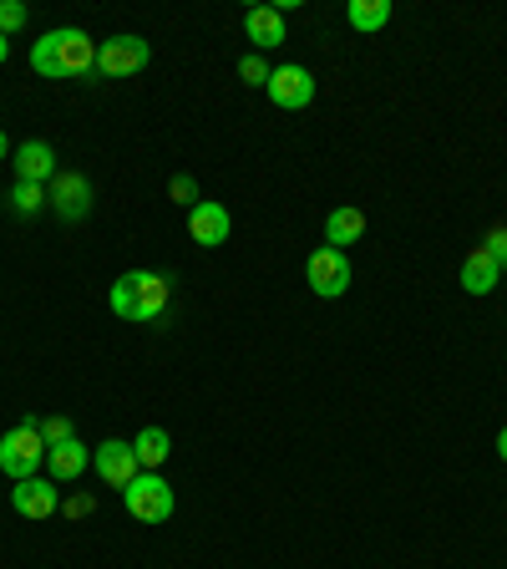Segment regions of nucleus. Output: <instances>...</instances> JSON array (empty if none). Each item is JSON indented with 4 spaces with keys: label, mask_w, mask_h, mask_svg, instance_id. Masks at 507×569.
Here are the masks:
<instances>
[{
    "label": "nucleus",
    "mask_w": 507,
    "mask_h": 569,
    "mask_svg": "<svg viewBox=\"0 0 507 569\" xmlns=\"http://www.w3.org/2000/svg\"><path fill=\"white\" fill-rule=\"evenodd\" d=\"M31 71L51 82H82L97 77V41L77 26H57L31 47Z\"/></svg>",
    "instance_id": "f257e3e1"
},
{
    "label": "nucleus",
    "mask_w": 507,
    "mask_h": 569,
    "mask_svg": "<svg viewBox=\"0 0 507 569\" xmlns=\"http://www.w3.org/2000/svg\"><path fill=\"white\" fill-rule=\"evenodd\" d=\"M168 300H173V280L158 270H128L112 280V290H107V306H112V316L118 320H158L168 310Z\"/></svg>",
    "instance_id": "f03ea898"
},
{
    "label": "nucleus",
    "mask_w": 507,
    "mask_h": 569,
    "mask_svg": "<svg viewBox=\"0 0 507 569\" xmlns=\"http://www.w3.org/2000/svg\"><path fill=\"white\" fill-rule=\"evenodd\" d=\"M41 417H21V422L0 438V473L21 483V478H36L47 468V442H41Z\"/></svg>",
    "instance_id": "7ed1b4c3"
},
{
    "label": "nucleus",
    "mask_w": 507,
    "mask_h": 569,
    "mask_svg": "<svg viewBox=\"0 0 507 569\" xmlns=\"http://www.w3.org/2000/svg\"><path fill=\"white\" fill-rule=\"evenodd\" d=\"M122 503H128V513L138 523H168L173 519V483H168L163 473H138L128 488H122Z\"/></svg>",
    "instance_id": "20e7f679"
},
{
    "label": "nucleus",
    "mask_w": 507,
    "mask_h": 569,
    "mask_svg": "<svg viewBox=\"0 0 507 569\" xmlns=\"http://www.w3.org/2000/svg\"><path fill=\"white\" fill-rule=\"evenodd\" d=\"M153 61V47L142 36H107L97 41V77H138L142 67Z\"/></svg>",
    "instance_id": "39448f33"
},
{
    "label": "nucleus",
    "mask_w": 507,
    "mask_h": 569,
    "mask_svg": "<svg viewBox=\"0 0 507 569\" xmlns=\"http://www.w3.org/2000/svg\"><path fill=\"white\" fill-rule=\"evenodd\" d=\"M305 284L320 300H341L345 290H351V260H345V249L320 244L305 260Z\"/></svg>",
    "instance_id": "423d86ee"
},
{
    "label": "nucleus",
    "mask_w": 507,
    "mask_h": 569,
    "mask_svg": "<svg viewBox=\"0 0 507 569\" xmlns=\"http://www.w3.org/2000/svg\"><path fill=\"white\" fill-rule=\"evenodd\" d=\"M47 203H51V213H57L61 224H82L87 213H92V178H87V173H71V168H61V173L51 178Z\"/></svg>",
    "instance_id": "0eeeda50"
},
{
    "label": "nucleus",
    "mask_w": 507,
    "mask_h": 569,
    "mask_svg": "<svg viewBox=\"0 0 507 569\" xmlns=\"http://www.w3.org/2000/svg\"><path fill=\"white\" fill-rule=\"evenodd\" d=\"M92 468H97V478H102L107 488H128L132 478L142 473V468H138V452H132L128 438L97 442V448H92Z\"/></svg>",
    "instance_id": "6e6552de"
},
{
    "label": "nucleus",
    "mask_w": 507,
    "mask_h": 569,
    "mask_svg": "<svg viewBox=\"0 0 507 569\" xmlns=\"http://www.w3.org/2000/svg\"><path fill=\"white\" fill-rule=\"evenodd\" d=\"M270 102L274 107H284V112H300V107H310L315 102V71L310 67H274V77H270Z\"/></svg>",
    "instance_id": "1a4fd4ad"
},
{
    "label": "nucleus",
    "mask_w": 507,
    "mask_h": 569,
    "mask_svg": "<svg viewBox=\"0 0 507 569\" xmlns=\"http://www.w3.org/2000/svg\"><path fill=\"white\" fill-rule=\"evenodd\" d=\"M229 234H234V213H229L224 203L203 199V203H193L189 209V239L193 244L219 249V244H229Z\"/></svg>",
    "instance_id": "9d476101"
},
{
    "label": "nucleus",
    "mask_w": 507,
    "mask_h": 569,
    "mask_svg": "<svg viewBox=\"0 0 507 569\" xmlns=\"http://www.w3.org/2000/svg\"><path fill=\"white\" fill-rule=\"evenodd\" d=\"M11 168H16V183H41V189H47L51 178L61 173V168H57V148H51V142H41V138L21 142V148L11 153Z\"/></svg>",
    "instance_id": "9b49d317"
},
{
    "label": "nucleus",
    "mask_w": 507,
    "mask_h": 569,
    "mask_svg": "<svg viewBox=\"0 0 507 569\" xmlns=\"http://www.w3.org/2000/svg\"><path fill=\"white\" fill-rule=\"evenodd\" d=\"M11 509L21 513V519H51V513H61V493L51 488V478H21V483L11 488Z\"/></svg>",
    "instance_id": "f8f14e48"
},
{
    "label": "nucleus",
    "mask_w": 507,
    "mask_h": 569,
    "mask_svg": "<svg viewBox=\"0 0 507 569\" xmlns=\"http://www.w3.org/2000/svg\"><path fill=\"white\" fill-rule=\"evenodd\" d=\"M47 468H51V483H77L92 468V448L82 438H67L57 448H47Z\"/></svg>",
    "instance_id": "ddd939ff"
},
{
    "label": "nucleus",
    "mask_w": 507,
    "mask_h": 569,
    "mask_svg": "<svg viewBox=\"0 0 507 569\" xmlns=\"http://www.w3.org/2000/svg\"><path fill=\"white\" fill-rule=\"evenodd\" d=\"M497 280H503V264H497L493 254H487V249L477 244L473 254L462 260V290H467V296H493Z\"/></svg>",
    "instance_id": "4468645a"
},
{
    "label": "nucleus",
    "mask_w": 507,
    "mask_h": 569,
    "mask_svg": "<svg viewBox=\"0 0 507 569\" xmlns=\"http://www.w3.org/2000/svg\"><path fill=\"white\" fill-rule=\"evenodd\" d=\"M244 36L254 41V51L284 47V11L280 6H254V11L244 16Z\"/></svg>",
    "instance_id": "2eb2a0df"
},
{
    "label": "nucleus",
    "mask_w": 507,
    "mask_h": 569,
    "mask_svg": "<svg viewBox=\"0 0 507 569\" xmlns=\"http://www.w3.org/2000/svg\"><path fill=\"white\" fill-rule=\"evenodd\" d=\"M361 234H366V209H355V203H341V209L325 219V244L331 249L355 244Z\"/></svg>",
    "instance_id": "dca6fc26"
},
{
    "label": "nucleus",
    "mask_w": 507,
    "mask_h": 569,
    "mask_svg": "<svg viewBox=\"0 0 507 569\" xmlns=\"http://www.w3.org/2000/svg\"><path fill=\"white\" fill-rule=\"evenodd\" d=\"M132 452H138L142 473H158V468L168 462V452H173V438H168L163 427H142L138 438H132Z\"/></svg>",
    "instance_id": "f3484780"
},
{
    "label": "nucleus",
    "mask_w": 507,
    "mask_h": 569,
    "mask_svg": "<svg viewBox=\"0 0 507 569\" xmlns=\"http://www.w3.org/2000/svg\"><path fill=\"white\" fill-rule=\"evenodd\" d=\"M391 16H396V6H391V0H351V6H345V21L355 26V31H386L391 26Z\"/></svg>",
    "instance_id": "a211bd4d"
},
{
    "label": "nucleus",
    "mask_w": 507,
    "mask_h": 569,
    "mask_svg": "<svg viewBox=\"0 0 507 569\" xmlns=\"http://www.w3.org/2000/svg\"><path fill=\"white\" fill-rule=\"evenodd\" d=\"M6 203H11L21 219H36V213L47 209V189H41V183H16V189L6 193Z\"/></svg>",
    "instance_id": "6ab92c4d"
},
{
    "label": "nucleus",
    "mask_w": 507,
    "mask_h": 569,
    "mask_svg": "<svg viewBox=\"0 0 507 569\" xmlns=\"http://www.w3.org/2000/svg\"><path fill=\"white\" fill-rule=\"evenodd\" d=\"M168 199H173V203H183V209H193V203H203V193H199V178H193V173H173V178H168Z\"/></svg>",
    "instance_id": "aec40b11"
},
{
    "label": "nucleus",
    "mask_w": 507,
    "mask_h": 569,
    "mask_svg": "<svg viewBox=\"0 0 507 569\" xmlns=\"http://www.w3.org/2000/svg\"><path fill=\"white\" fill-rule=\"evenodd\" d=\"M239 77H244L249 87H270V77H274V67L260 57V51H249V57H239Z\"/></svg>",
    "instance_id": "412c9836"
},
{
    "label": "nucleus",
    "mask_w": 507,
    "mask_h": 569,
    "mask_svg": "<svg viewBox=\"0 0 507 569\" xmlns=\"http://www.w3.org/2000/svg\"><path fill=\"white\" fill-rule=\"evenodd\" d=\"M41 442L47 448H57V442H67V438H77V427H71V417H41Z\"/></svg>",
    "instance_id": "4be33fe9"
},
{
    "label": "nucleus",
    "mask_w": 507,
    "mask_h": 569,
    "mask_svg": "<svg viewBox=\"0 0 507 569\" xmlns=\"http://www.w3.org/2000/svg\"><path fill=\"white\" fill-rule=\"evenodd\" d=\"M26 21H31V11H26L21 0H0V36H16Z\"/></svg>",
    "instance_id": "5701e85b"
},
{
    "label": "nucleus",
    "mask_w": 507,
    "mask_h": 569,
    "mask_svg": "<svg viewBox=\"0 0 507 569\" xmlns=\"http://www.w3.org/2000/svg\"><path fill=\"white\" fill-rule=\"evenodd\" d=\"M92 509H97V498H92V493H71L67 503H61V513H67V519H87Z\"/></svg>",
    "instance_id": "b1692460"
},
{
    "label": "nucleus",
    "mask_w": 507,
    "mask_h": 569,
    "mask_svg": "<svg viewBox=\"0 0 507 569\" xmlns=\"http://www.w3.org/2000/svg\"><path fill=\"white\" fill-rule=\"evenodd\" d=\"M483 249H487V254H493L497 264H507V229H493V234L483 239Z\"/></svg>",
    "instance_id": "393cba45"
},
{
    "label": "nucleus",
    "mask_w": 507,
    "mask_h": 569,
    "mask_svg": "<svg viewBox=\"0 0 507 569\" xmlns=\"http://www.w3.org/2000/svg\"><path fill=\"white\" fill-rule=\"evenodd\" d=\"M497 458L507 462V427H503V432H497Z\"/></svg>",
    "instance_id": "a878e982"
},
{
    "label": "nucleus",
    "mask_w": 507,
    "mask_h": 569,
    "mask_svg": "<svg viewBox=\"0 0 507 569\" xmlns=\"http://www.w3.org/2000/svg\"><path fill=\"white\" fill-rule=\"evenodd\" d=\"M6 57H11V36H0V67H6Z\"/></svg>",
    "instance_id": "bb28decb"
},
{
    "label": "nucleus",
    "mask_w": 507,
    "mask_h": 569,
    "mask_svg": "<svg viewBox=\"0 0 507 569\" xmlns=\"http://www.w3.org/2000/svg\"><path fill=\"white\" fill-rule=\"evenodd\" d=\"M6 153H11V138H6V132H0V163H6Z\"/></svg>",
    "instance_id": "cd10ccee"
},
{
    "label": "nucleus",
    "mask_w": 507,
    "mask_h": 569,
    "mask_svg": "<svg viewBox=\"0 0 507 569\" xmlns=\"http://www.w3.org/2000/svg\"><path fill=\"white\" fill-rule=\"evenodd\" d=\"M503 274H507V264H503Z\"/></svg>",
    "instance_id": "c85d7f7f"
}]
</instances>
